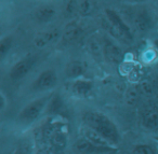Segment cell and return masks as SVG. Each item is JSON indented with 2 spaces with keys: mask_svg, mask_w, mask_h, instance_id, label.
Segmentation results:
<instances>
[{
  "mask_svg": "<svg viewBox=\"0 0 158 154\" xmlns=\"http://www.w3.org/2000/svg\"><path fill=\"white\" fill-rule=\"evenodd\" d=\"M84 121L90 128L98 132L102 137L110 142H118V132L117 128L107 116L98 112H88L84 115Z\"/></svg>",
  "mask_w": 158,
  "mask_h": 154,
  "instance_id": "1",
  "label": "cell"
},
{
  "mask_svg": "<svg viewBox=\"0 0 158 154\" xmlns=\"http://www.w3.org/2000/svg\"><path fill=\"white\" fill-rule=\"evenodd\" d=\"M105 14L107 21L110 25V31L112 35L114 34V36L116 38L123 40V41H132V34L130 31V28L128 27L127 24H125V22L123 21V18L119 16V14L116 11L110 9L105 10Z\"/></svg>",
  "mask_w": 158,
  "mask_h": 154,
  "instance_id": "2",
  "label": "cell"
},
{
  "mask_svg": "<svg viewBox=\"0 0 158 154\" xmlns=\"http://www.w3.org/2000/svg\"><path fill=\"white\" fill-rule=\"evenodd\" d=\"M36 63V57L35 56H28L25 58L21 59L20 61L13 66V68L10 71V77L13 80H20V79L24 78L33 68V66Z\"/></svg>",
  "mask_w": 158,
  "mask_h": 154,
  "instance_id": "3",
  "label": "cell"
},
{
  "mask_svg": "<svg viewBox=\"0 0 158 154\" xmlns=\"http://www.w3.org/2000/svg\"><path fill=\"white\" fill-rule=\"evenodd\" d=\"M74 151L77 154H92V153H104V152L113 151L108 147H99L93 144L87 139H80L74 144Z\"/></svg>",
  "mask_w": 158,
  "mask_h": 154,
  "instance_id": "4",
  "label": "cell"
},
{
  "mask_svg": "<svg viewBox=\"0 0 158 154\" xmlns=\"http://www.w3.org/2000/svg\"><path fill=\"white\" fill-rule=\"evenodd\" d=\"M57 77L53 70H46L41 72L37 80L34 82V89L37 91H46L56 85Z\"/></svg>",
  "mask_w": 158,
  "mask_h": 154,
  "instance_id": "5",
  "label": "cell"
},
{
  "mask_svg": "<svg viewBox=\"0 0 158 154\" xmlns=\"http://www.w3.org/2000/svg\"><path fill=\"white\" fill-rule=\"evenodd\" d=\"M44 106V99H39L29 104L22 110L20 114V120L23 122H31L37 119Z\"/></svg>",
  "mask_w": 158,
  "mask_h": 154,
  "instance_id": "6",
  "label": "cell"
},
{
  "mask_svg": "<svg viewBox=\"0 0 158 154\" xmlns=\"http://www.w3.org/2000/svg\"><path fill=\"white\" fill-rule=\"evenodd\" d=\"M142 124L147 129L158 128V108L149 106L142 112Z\"/></svg>",
  "mask_w": 158,
  "mask_h": 154,
  "instance_id": "7",
  "label": "cell"
},
{
  "mask_svg": "<svg viewBox=\"0 0 158 154\" xmlns=\"http://www.w3.org/2000/svg\"><path fill=\"white\" fill-rule=\"evenodd\" d=\"M103 53L105 58L112 64H119L123 59V53L121 50L112 42H106L104 44Z\"/></svg>",
  "mask_w": 158,
  "mask_h": 154,
  "instance_id": "8",
  "label": "cell"
},
{
  "mask_svg": "<svg viewBox=\"0 0 158 154\" xmlns=\"http://www.w3.org/2000/svg\"><path fill=\"white\" fill-rule=\"evenodd\" d=\"M56 15V10L53 6H42L35 11V18L40 23H46Z\"/></svg>",
  "mask_w": 158,
  "mask_h": 154,
  "instance_id": "9",
  "label": "cell"
},
{
  "mask_svg": "<svg viewBox=\"0 0 158 154\" xmlns=\"http://www.w3.org/2000/svg\"><path fill=\"white\" fill-rule=\"evenodd\" d=\"M60 33L57 29H52V30H48L44 31V33H41L39 35H37V37L35 38V44L39 48H42V46L47 45L50 42H53L59 38Z\"/></svg>",
  "mask_w": 158,
  "mask_h": 154,
  "instance_id": "10",
  "label": "cell"
},
{
  "mask_svg": "<svg viewBox=\"0 0 158 154\" xmlns=\"http://www.w3.org/2000/svg\"><path fill=\"white\" fill-rule=\"evenodd\" d=\"M81 34H82V30L79 25H77L76 23H69V24H67V26L64 28L63 38H64V40H66L67 42H73L78 39V38L81 36Z\"/></svg>",
  "mask_w": 158,
  "mask_h": 154,
  "instance_id": "11",
  "label": "cell"
},
{
  "mask_svg": "<svg viewBox=\"0 0 158 154\" xmlns=\"http://www.w3.org/2000/svg\"><path fill=\"white\" fill-rule=\"evenodd\" d=\"M84 136L86 137L87 140L92 142L93 144L99 145V147H108V141L92 128H85Z\"/></svg>",
  "mask_w": 158,
  "mask_h": 154,
  "instance_id": "12",
  "label": "cell"
},
{
  "mask_svg": "<svg viewBox=\"0 0 158 154\" xmlns=\"http://www.w3.org/2000/svg\"><path fill=\"white\" fill-rule=\"evenodd\" d=\"M133 23L139 30L144 31V30H146V29H148L149 26H151V23H152L151 16L148 15L147 12L140 11L134 15Z\"/></svg>",
  "mask_w": 158,
  "mask_h": 154,
  "instance_id": "13",
  "label": "cell"
},
{
  "mask_svg": "<svg viewBox=\"0 0 158 154\" xmlns=\"http://www.w3.org/2000/svg\"><path fill=\"white\" fill-rule=\"evenodd\" d=\"M86 71V67L81 61H72L66 67V76L68 78H78Z\"/></svg>",
  "mask_w": 158,
  "mask_h": 154,
  "instance_id": "14",
  "label": "cell"
},
{
  "mask_svg": "<svg viewBox=\"0 0 158 154\" xmlns=\"http://www.w3.org/2000/svg\"><path fill=\"white\" fill-rule=\"evenodd\" d=\"M91 89H92V83L90 81H85V80L76 81L72 86V91L74 92V94L79 96H85L87 94H89Z\"/></svg>",
  "mask_w": 158,
  "mask_h": 154,
  "instance_id": "15",
  "label": "cell"
},
{
  "mask_svg": "<svg viewBox=\"0 0 158 154\" xmlns=\"http://www.w3.org/2000/svg\"><path fill=\"white\" fill-rule=\"evenodd\" d=\"M64 13L67 16H73L79 13L78 0H66L65 6H64Z\"/></svg>",
  "mask_w": 158,
  "mask_h": 154,
  "instance_id": "16",
  "label": "cell"
},
{
  "mask_svg": "<svg viewBox=\"0 0 158 154\" xmlns=\"http://www.w3.org/2000/svg\"><path fill=\"white\" fill-rule=\"evenodd\" d=\"M93 9V5L91 0H78V11L81 15H88Z\"/></svg>",
  "mask_w": 158,
  "mask_h": 154,
  "instance_id": "17",
  "label": "cell"
},
{
  "mask_svg": "<svg viewBox=\"0 0 158 154\" xmlns=\"http://www.w3.org/2000/svg\"><path fill=\"white\" fill-rule=\"evenodd\" d=\"M12 45V38L7 36V37L2 38L1 42H0V57L3 58V57L7 55V53L10 51Z\"/></svg>",
  "mask_w": 158,
  "mask_h": 154,
  "instance_id": "18",
  "label": "cell"
},
{
  "mask_svg": "<svg viewBox=\"0 0 158 154\" xmlns=\"http://www.w3.org/2000/svg\"><path fill=\"white\" fill-rule=\"evenodd\" d=\"M89 49L93 54H100L102 52V44L98 39H91L89 42Z\"/></svg>",
  "mask_w": 158,
  "mask_h": 154,
  "instance_id": "19",
  "label": "cell"
},
{
  "mask_svg": "<svg viewBox=\"0 0 158 154\" xmlns=\"http://www.w3.org/2000/svg\"><path fill=\"white\" fill-rule=\"evenodd\" d=\"M140 89L142 93H144L145 95L151 96L153 94V85L151 84V82L147 80H144L140 83Z\"/></svg>",
  "mask_w": 158,
  "mask_h": 154,
  "instance_id": "20",
  "label": "cell"
},
{
  "mask_svg": "<svg viewBox=\"0 0 158 154\" xmlns=\"http://www.w3.org/2000/svg\"><path fill=\"white\" fill-rule=\"evenodd\" d=\"M133 154H154V151L148 145H136L133 149Z\"/></svg>",
  "mask_w": 158,
  "mask_h": 154,
  "instance_id": "21",
  "label": "cell"
},
{
  "mask_svg": "<svg viewBox=\"0 0 158 154\" xmlns=\"http://www.w3.org/2000/svg\"><path fill=\"white\" fill-rule=\"evenodd\" d=\"M136 89L131 87V89H128V93H127V98H128V102L129 104H133L136 99Z\"/></svg>",
  "mask_w": 158,
  "mask_h": 154,
  "instance_id": "22",
  "label": "cell"
},
{
  "mask_svg": "<svg viewBox=\"0 0 158 154\" xmlns=\"http://www.w3.org/2000/svg\"><path fill=\"white\" fill-rule=\"evenodd\" d=\"M5 108V97L3 95H1V109Z\"/></svg>",
  "mask_w": 158,
  "mask_h": 154,
  "instance_id": "23",
  "label": "cell"
},
{
  "mask_svg": "<svg viewBox=\"0 0 158 154\" xmlns=\"http://www.w3.org/2000/svg\"><path fill=\"white\" fill-rule=\"evenodd\" d=\"M134 2H144V1H147V0H132Z\"/></svg>",
  "mask_w": 158,
  "mask_h": 154,
  "instance_id": "24",
  "label": "cell"
},
{
  "mask_svg": "<svg viewBox=\"0 0 158 154\" xmlns=\"http://www.w3.org/2000/svg\"><path fill=\"white\" fill-rule=\"evenodd\" d=\"M155 45L157 46V49H158V39H156V40H155Z\"/></svg>",
  "mask_w": 158,
  "mask_h": 154,
  "instance_id": "25",
  "label": "cell"
}]
</instances>
